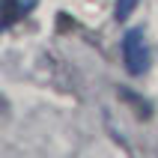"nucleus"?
Listing matches in <instances>:
<instances>
[{
  "label": "nucleus",
  "instance_id": "f257e3e1",
  "mask_svg": "<svg viewBox=\"0 0 158 158\" xmlns=\"http://www.w3.org/2000/svg\"><path fill=\"white\" fill-rule=\"evenodd\" d=\"M123 60L125 69L131 75H143L149 69V48H146V39H143L140 30H128L123 39Z\"/></svg>",
  "mask_w": 158,
  "mask_h": 158
},
{
  "label": "nucleus",
  "instance_id": "f03ea898",
  "mask_svg": "<svg viewBox=\"0 0 158 158\" xmlns=\"http://www.w3.org/2000/svg\"><path fill=\"white\" fill-rule=\"evenodd\" d=\"M21 15H24L21 0H0V27H12Z\"/></svg>",
  "mask_w": 158,
  "mask_h": 158
},
{
  "label": "nucleus",
  "instance_id": "7ed1b4c3",
  "mask_svg": "<svg viewBox=\"0 0 158 158\" xmlns=\"http://www.w3.org/2000/svg\"><path fill=\"white\" fill-rule=\"evenodd\" d=\"M119 96H123L125 102H128V105H134V114H137V116H143V119L149 116V105H146L143 98H137L134 93H128V89H119Z\"/></svg>",
  "mask_w": 158,
  "mask_h": 158
},
{
  "label": "nucleus",
  "instance_id": "20e7f679",
  "mask_svg": "<svg viewBox=\"0 0 158 158\" xmlns=\"http://www.w3.org/2000/svg\"><path fill=\"white\" fill-rule=\"evenodd\" d=\"M137 0H116V21H125V18L134 12Z\"/></svg>",
  "mask_w": 158,
  "mask_h": 158
}]
</instances>
